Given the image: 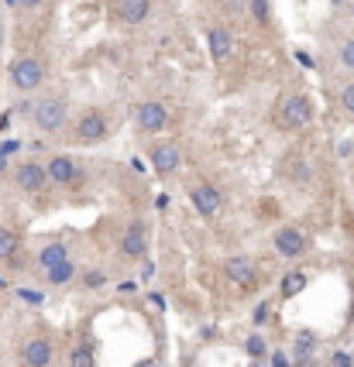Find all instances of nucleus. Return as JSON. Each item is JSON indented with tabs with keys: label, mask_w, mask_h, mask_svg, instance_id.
Returning a JSON list of instances; mask_svg holds the SVG:
<instances>
[{
	"label": "nucleus",
	"mask_w": 354,
	"mask_h": 367,
	"mask_svg": "<svg viewBox=\"0 0 354 367\" xmlns=\"http://www.w3.org/2000/svg\"><path fill=\"white\" fill-rule=\"evenodd\" d=\"M310 120H313V104H310V97H303V93H289V97H282V100L275 104L272 124L279 131H300Z\"/></svg>",
	"instance_id": "f257e3e1"
},
{
	"label": "nucleus",
	"mask_w": 354,
	"mask_h": 367,
	"mask_svg": "<svg viewBox=\"0 0 354 367\" xmlns=\"http://www.w3.org/2000/svg\"><path fill=\"white\" fill-rule=\"evenodd\" d=\"M45 82V58L38 55H21L14 66H11V86L18 93H31Z\"/></svg>",
	"instance_id": "f03ea898"
},
{
	"label": "nucleus",
	"mask_w": 354,
	"mask_h": 367,
	"mask_svg": "<svg viewBox=\"0 0 354 367\" xmlns=\"http://www.w3.org/2000/svg\"><path fill=\"white\" fill-rule=\"evenodd\" d=\"M66 113H69V106L62 97H45V100H38L35 110H31V120H35V127L45 134H55L66 127Z\"/></svg>",
	"instance_id": "7ed1b4c3"
},
{
	"label": "nucleus",
	"mask_w": 354,
	"mask_h": 367,
	"mask_svg": "<svg viewBox=\"0 0 354 367\" xmlns=\"http://www.w3.org/2000/svg\"><path fill=\"white\" fill-rule=\"evenodd\" d=\"M224 278L231 285H238V289H255L262 282V264L255 261V258H245V254L227 258L224 261Z\"/></svg>",
	"instance_id": "20e7f679"
},
{
	"label": "nucleus",
	"mask_w": 354,
	"mask_h": 367,
	"mask_svg": "<svg viewBox=\"0 0 354 367\" xmlns=\"http://www.w3.org/2000/svg\"><path fill=\"white\" fill-rule=\"evenodd\" d=\"M148 240H152L148 223H145V220H131V223L124 227V234H121V254H124L128 261H141V258L148 254Z\"/></svg>",
	"instance_id": "39448f33"
},
{
	"label": "nucleus",
	"mask_w": 354,
	"mask_h": 367,
	"mask_svg": "<svg viewBox=\"0 0 354 367\" xmlns=\"http://www.w3.org/2000/svg\"><path fill=\"white\" fill-rule=\"evenodd\" d=\"M14 182H18V189H21L25 196H42V192H45V185L52 182V179H49V165L21 161V165L14 168Z\"/></svg>",
	"instance_id": "423d86ee"
},
{
	"label": "nucleus",
	"mask_w": 354,
	"mask_h": 367,
	"mask_svg": "<svg viewBox=\"0 0 354 367\" xmlns=\"http://www.w3.org/2000/svg\"><path fill=\"white\" fill-rule=\"evenodd\" d=\"M272 244H275V254H279V258H286V261H296V258H303V254H306V247H310L306 234H303L300 227H293V223L279 227L275 237H272Z\"/></svg>",
	"instance_id": "0eeeda50"
},
{
	"label": "nucleus",
	"mask_w": 354,
	"mask_h": 367,
	"mask_svg": "<svg viewBox=\"0 0 354 367\" xmlns=\"http://www.w3.org/2000/svg\"><path fill=\"white\" fill-rule=\"evenodd\" d=\"M190 203H193V210L200 213V216H207V220L220 216V210H224V196H220L217 185H210V182H193Z\"/></svg>",
	"instance_id": "6e6552de"
},
{
	"label": "nucleus",
	"mask_w": 354,
	"mask_h": 367,
	"mask_svg": "<svg viewBox=\"0 0 354 367\" xmlns=\"http://www.w3.org/2000/svg\"><path fill=\"white\" fill-rule=\"evenodd\" d=\"M21 364H25V367H52L55 364L52 340H49V337H42V333L28 337L25 347H21Z\"/></svg>",
	"instance_id": "1a4fd4ad"
},
{
	"label": "nucleus",
	"mask_w": 354,
	"mask_h": 367,
	"mask_svg": "<svg viewBox=\"0 0 354 367\" xmlns=\"http://www.w3.org/2000/svg\"><path fill=\"white\" fill-rule=\"evenodd\" d=\"M107 117L100 110H86L76 124V141L80 144H100V141H107Z\"/></svg>",
	"instance_id": "9d476101"
},
{
	"label": "nucleus",
	"mask_w": 354,
	"mask_h": 367,
	"mask_svg": "<svg viewBox=\"0 0 354 367\" xmlns=\"http://www.w3.org/2000/svg\"><path fill=\"white\" fill-rule=\"evenodd\" d=\"M135 124H138V131H145V134L162 131L165 124H169V106L159 104V100L138 104V106H135Z\"/></svg>",
	"instance_id": "9b49d317"
},
{
	"label": "nucleus",
	"mask_w": 354,
	"mask_h": 367,
	"mask_svg": "<svg viewBox=\"0 0 354 367\" xmlns=\"http://www.w3.org/2000/svg\"><path fill=\"white\" fill-rule=\"evenodd\" d=\"M179 161H183V155H179V144H176V141H159V144L152 148V168L162 172V175L176 172Z\"/></svg>",
	"instance_id": "f8f14e48"
},
{
	"label": "nucleus",
	"mask_w": 354,
	"mask_h": 367,
	"mask_svg": "<svg viewBox=\"0 0 354 367\" xmlns=\"http://www.w3.org/2000/svg\"><path fill=\"white\" fill-rule=\"evenodd\" d=\"M49 179H52V185H73L76 179H80V165H76V158L55 155L52 161H49Z\"/></svg>",
	"instance_id": "ddd939ff"
},
{
	"label": "nucleus",
	"mask_w": 354,
	"mask_h": 367,
	"mask_svg": "<svg viewBox=\"0 0 354 367\" xmlns=\"http://www.w3.org/2000/svg\"><path fill=\"white\" fill-rule=\"evenodd\" d=\"M207 38H210V55H214V62H227V58L234 55V38H231V31L224 25H214L207 31Z\"/></svg>",
	"instance_id": "4468645a"
},
{
	"label": "nucleus",
	"mask_w": 354,
	"mask_h": 367,
	"mask_svg": "<svg viewBox=\"0 0 354 367\" xmlns=\"http://www.w3.org/2000/svg\"><path fill=\"white\" fill-rule=\"evenodd\" d=\"M148 14H152V4L148 0H121L117 4V18L124 25H141V21H148Z\"/></svg>",
	"instance_id": "2eb2a0df"
},
{
	"label": "nucleus",
	"mask_w": 354,
	"mask_h": 367,
	"mask_svg": "<svg viewBox=\"0 0 354 367\" xmlns=\"http://www.w3.org/2000/svg\"><path fill=\"white\" fill-rule=\"evenodd\" d=\"M21 247H25V240H21V234L14 227H0V264L14 261L21 254Z\"/></svg>",
	"instance_id": "dca6fc26"
},
{
	"label": "nucleus",
	"mask_w": 354,
	"mask_h": 367,
	"mask_svg": "<svg viewBox=\"0 0 354 367\" xmlns=\"http://www.w3.org/2000/svg\"><path fill=\"white\" fill-rule=\"evenodd\" d=\"M69 261V247L66 244H45L42 251H38V264L45 268V271H52V268H59V264H66Z\"/></svg>",
	"instance_id": "f3484780"
},
{
	"label": "nucleus",
	"mask_w": 354,
	"mask_h": 367,
	"mask_svg": "<svg viewBox=\"0 0 354 367\" xmlns=\"http://www.w3.org/2000/svg\"><path fill=\"white\" fill-rule=\"evenodd\" d=\"M306 285H310V275L296 268V271H289V275L282 278V285H279V299H296Z\"/></svg>",
	"instance_id": "a211bd4d"
},
{
	"label": "nucleus",
	"mask_w": 354,
	"mask_h": 367,
	"mask_svg": "<svg viewBox=\"0 0 354 367\" xmlns=\"http://www.w3.org/2000/svg\"><path fill=\"white\" fill-rule=\"evenodd\" d=\"M286 175H289L293 182L303 185V182H310V179H313V165H310L306 158H293V161L286 165Z\"/></svg>",
	"instance_id": "6ab92c4d"
},
{
	"label": "nucleus",
	"mask_w": 354,
	"mask_h": 367,
	"mask_svg": "<svg viewBox=\"0 0 354 367\" xmlns=\"http://www.w3.org/2000/svg\"><path fill=\"white\" fill-rule=\"evenodd\" d=\"M313 354H317V337H313V333H300V337H296V364L313 361Z\"/></svg>",
	"instance_id": "aec40b11"
},
{
	"label": "nucleus",
	"mask_w": 354,
	"mask_h": 367,
	"mask_svg": "<svg viewBox=\"0 0 354 367\" xmlns=\"http://www.w3.org/2000/svg\"><path fill=\"white\" fill-rule=\"evenodd\" d=\"M245 350H248L251 361H265V357H269V347H265V340H262V333H251L248 343H245Z\"/></svg>",
	"instance_id": "412c9836"
},
{
	"label": "nucleus",
	"mask_w": 354,
	"mask_h": 367,
	"mask_svg": "<svg viewBox=\"0 0 354 367\" xmlns=\"http://www.w3.org/2000/svg\"><path fill=\"white\" fill-rule=\"evenodd\" d=\"M45 275H49L52 285H66V282L76 275V268H73V261H66V264H59V268H52V271H45Z\"/></svg>",
	"instance_id": "4be33fe9"
},
{
	"label": "nucleus",
	"mask_w": 354,
	"mask_h": 367,
	"mask_svg": "<svg viewBox=\"0 0 354 367\" xmlns=\"http://www.w3.org/2000/svg\"><path fill=\"white\" fill-rule=\"evenodd\" d=\"M69 367H97L93 350H90V347H76V350L69 354Z\"/></svg>",
	"instance_id": "5701e85b"
},
{
	"label": "nucleus",
	"mask_w": 354,
	"mask_h": 367,
	"mask_svg": "<svg viewBox=\"0 0 354 367\" xmlns=\"http://www.w3.org/2000/svg\"><path fill=\"white\" fill-rule=\"evenodd\" d=\"M251 18H255L258 25H265V21L272 18V7H269V0H251Z\"/></svg>",
	"instance_id": "b1692460"
},
{
	"label": "nucleus",
	"mask_w": 354,
	"mask_h": 367,
	"mask_svg": "<svg viewBox=\"0 0 354 367\" xmlns=\"http://www.w3.org/2000/svg\"><path fill=\"white\" fill-rule=\"evenodd\" d=\"M337 58H341V66H344V69H354V38H351V42H344V45H341V52H337Z\"/></svg>",
	"instance_id": "393cba45"
},
{
	"label": "nucleus",
	"mask_w": 354,
	"mask_h": 367,
	"mask_svg": "<svg viewBox=\"0 0 354 367\" xmlns=\"http://www.w3.org/2000/svg\"><path fill=\"white\" fill-rule=\"evenodd\" d=\"M83 285H86V289H100V285H107V275H104V271H86V275H83Z\"/></svg>",
	"instance_id": "a878e982"
},
{
	"label": "nucleus",
	"mask_w": 354,
	"mask_h": 367,
	"mask_svg": "<svg viewBox=\"0 0 354 367\" xmlns=\"http://www.w3.org/2000/svg\"><path fill=\"white\" fill-rule=\"evenodd\" d=\"M341 106H344V113H351L354 117V82L344 86V93H341Z\"/></svg>",
	"instance_id": "bb28decb"
},
{
	"label": "nucleus",
	"mask_w": 354,
	"mask_h": 367,
	"mask_svg": "<svg viewBox=\"0 0 354 367\" xmlns=\"http://www.w3.org/2000/svg\"><path fill=\"white\" fill-rule=\"evenodd\" d=\"M269 361H272V367H293V361H289V354H282V350H275V354H269Z\"/></svg>",
	"instance_id": "cd10ccee"
},
{
	"label": "nucleus",
	"mask_w": 354,
	"mask_h": 367,
	"mask_svg": "<svg viewBox=\"0 0 354 367\" xmlns=\"http://www.w3.org/2000/svg\"><path fill=\"white\" fill-rule=\"evenodd\" d=\"M334 367H354V361H351V354H334Z\"/></svg>",
	"instance_id": "c85d7f7f"
},
{
	"label": "nucleus",
	"mask_w": 354,
	"mask_h": 367,
	"mask_svg": "<svg viewBox=\"0 0 354 367\" xmlns=\"http://www.w3.org/2000/svg\"><path fill=\"white\" fill-rule=\"evenodd\" d=\"M45 0H18V7H25V11H35V7H42Z\"/></svg>",
	"instance_id": "c756f323"
},
{
	"label": "nucleus",
	"mask_w": 354,
	"mask_h": 367,
	"mask_svg": "<svg viewBox=\"0 0 354 367\" xmlns=\"http://www.w3.org/2000/svg\"><path fill=\"white\" fill-rule=\"evenodd\" d=\"M265 316H269V306H265V302H262V306H258V309H255V323H265Z\"/></svg>",
	"instance_id": "7c9ffc66"
},
{
	"label": "nucleus",
	"mask_w": 354,
	"mask_h": 367,
	"mask_svg": "<svg viewBox=\"0 0 354 367\" xmlns=\"http://www.w3.org/2000/svg\"><path fill=\"white\" fill-rule=\"evenodd\" d=\"M296 58H300L303 66H310V69H313V58H310V55H306V52H296Z\"/></svg>",
	"instance_id": "2f4dec72"
},
{
	"label": "nucleus",
	"mask_w": 354,
	"mask_h": 367,
	"mask_svg": "<svg viewBox=\"0 0 354 367\" xmlns=\"http://www.w3.org/2000/svg\"><path fill=\"white\" fill-rule=\"evenodd\" d=\"M138 367H155V361H145V364H138Z\"/></svg>",
	"instance_id": "473e14b6"
},
{
	"label": "nucleus",
	"mask_w": 354,
	"mask_h": 367,
	"mask_svg": "<svg viewBox=\"0 0 354 367\" xmlns=\"http://www.w3.org/2000/svg\"><path fill=\"white\" fill-rule=\"evenodd\" d=\"M251 367H262V361H255V364H251Z\"/></svg>",
	"instance_id": "72a5a7b5"
},
{
	"label": "nucleus",
	"mask_w": 354,
	"mask_h": 367,
	"mask_svg": "<svg viewBox=\"0 0 354 367\" xmlns=\"http://www.w3.org/2000/svg\"><path fill=\"white\" fill-rule=\"evenodd\" d=\"M4 285H7V282H4V278H0V289H4Z\"/></svg>",
	"instance_id": "f704fd0d"
},
{
	"label": "nucleus",
	"mask_w": 354,
	"mask_h": 367,
	"mask_svg": "<svg viewBox=\"0 0 354 367\" xmlns=\"http://www.w3.org/2000/svg\"><path fill=\"white\" fill-rule=\"evenodd\" d=\"M351 14H354V4H351Z\"/></svg>",
	"instance_id": "c9c22d12"
},
{
	"label": "nucleus",
	"mask_w": 354,
	"mask_h": 367,
	"mask_svg": "<svg viewBox=\"0 0 354 367\" xmlns=\"http://www.w3.org/2000/svg\"><path fill=\"white\" fill-rule=\"evenodd\" d=\"M0 38H4V35H0Z\"/></svg>",
	"instance_id": "e433bc0d"
}]
</instances>
